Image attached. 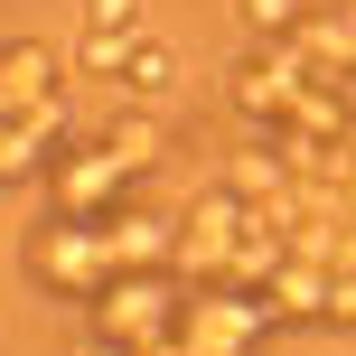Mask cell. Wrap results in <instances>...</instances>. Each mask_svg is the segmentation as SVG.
I'll use <instances>...</instances> for the list:
<instances>
[{
    "instance_id": "cell-2",
    "label": "cell",
    "mask_w": 356,
    "mask_h": 356,
    "mask_svg": "<svg viewBox=\"0 0 356 356\" xmlns=\"http://www.w3.org/2000/svg\"><path fill=\"white\" fill-rule=\"evenodd\" d=\"M0 75H10V113L56 94V56H47V47H10V66H0Z\"/></svg>"
},
{
    "instance_id": "cell-3",
    "label": "cell",
    "mask_w": 356,
    "mask_h": 356,
    "mask_svg": "<svg viewBox=\"0 0 356 356\" xmlns=\"http://www.w3.org/2000/svg\"><path fill=\"white\" fill-rule=\"evenodd\" d=\"M104 150H113V160H122V169H150V160H160V131H150L141 113H122V122L104 131Z\"/></svg>"
},
{
    "instance_id": "cell-4",
    "label": "cell",
    "mask_w": 356,
    "mask_h": 356,
    "mask_svg": "<svg viewBox=\"0 0 356 356\" xmlns=\"http://www.w3.org/2000/svg\"><path fill=\"white\" fill-rule=\"evenodd\" d=\"M244 19H253V29H291V19H300V0H244Z\"/></svg>"
},
{
    "instance_id": "cell-1",
    "label": "cell",
    "mask_w": 356,
    "mask_h": 356,
    "mask_svg": "<svg viewBox=\"0 0 356 356\" xmlns=\"http://www.w3.org/2000/svg\"><path fill=\"white\" fill-rule=\"evenodd\" d=\"M122 94H131V104H169V94H178V56L141 38V47H131V66H122Z\"/></svg>"
}]
</instances>
